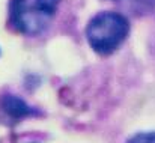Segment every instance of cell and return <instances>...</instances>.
Segmentation results:
<instances>
[{
    "label": "cell",
    "mask_w": 155,
    "mask_h": 143,
    "mask_svg": "<svg viewBox=\"0 0 155 143\" xmlns=\"http://www.w3.org/2000/svg\"><path fill=\"white\" fill-rule=\"evenodd\" d=\"M0 110L6 115L8 119H11L14 122H20L21 119H27V118H33V116L41 115V111L36 107L29 105L24 99H21L18 95H12V94L2 95Z\"/></svg>",
    "instance_id": "3957f363"
},
{
    "label": "cell",
    "mask_w": 155,
    "mask_h": 143,
    "mask_svg": "<svg viewBox=\"0 0 155 143\" xmlns=\"http://www.w3.org/2000/svg\"><path fill=\"white\" fill-rule=\"evenodd\" d=\"M130 33V21L125 15L105 11L97 14L86 27V39L95 53L108 56L124 44Z\"/></svg>",
    "instance_id": "6da1fadb"
},
{
    "label": "cell",
    "mask_w": 155,
    "mask_h": 143,
    "mask_svg": "<svg viewBox=\"0 0 155 143\" xmlns=\"http://www.w3.org/2000/svg\"><path fill=\"white\" fill-rule=\"evenodd\" d=\"M127 143H155V131L139 133V134L133 136Z\"/></svg>",
    "instance_id": "277c9868"
},
{
    "label": "cell",
    "mask_w": 155,
    "mask_h": 143,
    "mask_svg": "<svg viewBox=\"0 0 155 143\" xmlns=\"http://www.w3.org/2000/svg\"><path fill=\"white\" fill-rule=\"evenodd\" d=\"M60 0H11L9 23L26 36L41 35L53 21Z\"/></svg>",
    "instance_id": "7a4b0ae2"
}]
</instances>
